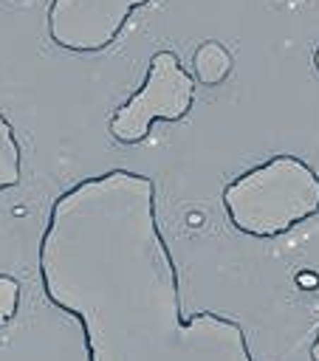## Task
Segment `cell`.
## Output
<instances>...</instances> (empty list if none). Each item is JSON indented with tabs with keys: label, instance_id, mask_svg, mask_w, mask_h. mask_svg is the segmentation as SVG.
Listing matches in <instances>:
<instances>
[{
	"label": "cell",
	"instance_id": "2",
	"mask_svg": "<svg viewBox=\"0 0 319 361\" xmlns=\"http://www.w3.org/2000/svg\"><path fill=\"white\" fill-rule=\"evenodd\" d=\"M195 104V79L181 65V56L161 48L147 62L144 82L119 104L107 121V133L121 147L141 144L155 121L178 124L189 116Z\"/></svg>",
	"mask_w": 319,
	"mask_h": 361
},
{
	"label": "cell",
	"instance_id": "3",
	"mask_svg": "<svg viewBox=\"0 0 319 361\" xmlns=\"http://www.w3.org/2000/svg\"><path fill=\"white\" fill-rule=\"evenodd\" d=\"M150 0H51L45 28L56 48L99 54L116 42L124 23Z\"/></svg>",
	"mask_w": 319,
	"mask_h": 361
},
{
	"label": "cell",
	"instance_id": "5",
	"mask_svg": "<svg viewBox=\"0 0 319 361\" xmlns=\"http://www.w3.org/2000/svg\"><path fill=\"white\" fill-rule=\"evenodd\" d=\"M23 180V147L14 124L0 113V192L14 189Z\"/></svg>",
	"mask_w": 319,
	"mask_h": 361
},
{
	"label": "cell",
	"instance_id": "8",
	"mask_svg": "<svg viewBox=\"0 0 319 361\" xmlns=\"http://www.w3.org/2000/svg\"><path fill=\"white\" fill-rule=\"evenodd\" d=\"M311 361H319V333H316V338L311 344Z\"/></svg>",
	"mask_w": 319,
	"mask_h": 361
},
{
	"label": "cell",
	"instance_id": "4",
	"mask_svg": "<svg viewBox=\"0 0 319 361\" xmlns=\"http://www.w3.org/2000/svg\"><path fill=\"white\" fill-rule=\"evenodd\" d=\"M192 71L203 87H220L234 71L231 51L217 39H206L192 54Z\"/></svg>",
	"mask_w": 319,
	"mask_h": 361
},
{
	"label": "cell",
	"instance_id": "9",
	"mask_svg": "<svg viewBox=\"0 0 319 361\" xmlns=\"http://www.w3.org/2000/svg\"><path fill=\"white\" fill-rule=\"evenodd\" d=\"M313 65H316V71H319V48L313 51Z\"/></svg>",
	"mask_w": 319,
	"mask_h": 361
},
{
	"label": "cell",
	"instance_id": "6",
	"mask_svg": "<svg viewBox=\"0 0 319 361\" xmlns=\"http://www.w3.org/2000/svg\"><path fill=\"white\" fill-rule=\"evenodd\" d=\"M20 307V282L8 274H0V324L11 322Z\"/></svg>",
	"mask_w": 319,
	"mask_h": 361
},
{
	"label": "cell",
	"instance_id": "1",
	"mask_svg": "<svg viewBox=\"0 0 319 361\" xmlns=\"http://www.w3.org/2000/svg\"><path fill=\"white\" fill-rule=\"evenodd\" d=\"M220 203L240 234L277 240L319 214V172L299 155L279 152L229 180Z\"/></svg>",
	"mask_w": 319,
	"mask_h": 361
},
{
	"label": "cell",
	"instance_id": "7",
	"mask_svg": "<svg viewBox=\"0 0 319 361\" xmlns=\"http://www.w3.org/2000/svg\"><path fill=\"white\" fill-rule=\"evenodd\" d=\"M296 282H299V285H308V288H316V285H319V276H316V274H299Z\"/></svg>",
	"mask_w": 319,
	"mask_h": 361
}]
</instances>
